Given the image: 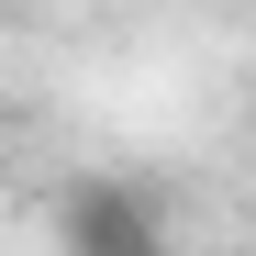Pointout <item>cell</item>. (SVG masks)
Masks as SVG:
<instances>
[{
	"label": "cell",
	"mask_w": 256,
	"mask_h": 256,
	"mask_svg": "<svg viewBox=\"0 0 256 256\" xmlns=\"http://www.w3.org/2000/svg\"><path fill=\"white\" fill-rule=\"evenodd\" d=\"M56 245L67 256H167V212H156V190L67 178L56 190Z\"/></svg>",
	"instance_id": "1"
}]
</instances>
